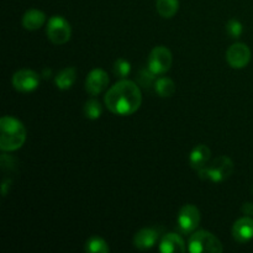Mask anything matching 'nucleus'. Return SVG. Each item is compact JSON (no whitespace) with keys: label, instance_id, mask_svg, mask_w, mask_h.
Returning a JSON list of instances; mask_svg holds the SVG:
<instances>
[{"label":"nucleus","instance_id":"1","mask_svg":"<svg viewBox=\"0 0 253 253\" xmlns=\"http://www.w3.org/2000/svg\"><path fill=\"white\" fill-rule=\"evenodd\" d=\"M104 103L115 115H132L142 104L140 85L128 79H121L106 91Z\"/></svg>","mask_w":253,"mask_h":253},{"label":"nucleus","instance_id":"2","mask_svg":"<svg viewBox=\"0 0 253 253\" xmlns=\"http://www.w3.org/2000/svg\"><path fill=\"white\" fill-rule=\"evenodd\" d=\"M26 127L14 116L0 119V148L4 152H14L24 146L26 141Z\"/></svg>","mask_w":253,"mask_h":253},{"label":"nucleus","instance_id":"3","mask_svg":"<svg viewBox=\"0 0 253 253\" xmlns=\"http://www.w3.org/2000/svg\"><path fill=\"white\" fill-rule=\"evenodd\" d=\"M234 162L227 156H220L208 163L203 169L198 170V175L203 180L211 183L225 182L234 173Z\"/></svg>","mask_w":253,"mask_h":253},{"label":"nucleus","instance_id":"4","mask_svg":"<svg viewBox=\"0 0 253 253\" xmlns=\"http://www.w3.org/2000/svg\"><path fill=\"white\" fill-rule=\"evenodd\" d=\"M188 251L190 253H221L224 251V247L214 234L205 230H199L190 234Z\"/></svg>","mask_w":253,"mask_h":253},{"label":"nucleus","instance_id":"5","mask_svg":"<svg viewBox=\"0 0 253 253\" xmlns=\"http://www.w3.org/2000/svg\"><path fill=\"white\" fill-rule=\"evenodd\" d=\"M46 34L49 41L53 44H61L67 43L71 40L72 36V27L71 24L64 19L63 16L59 15H54L47 22Z\"/></svg>","mask_w":253,"mask_h":253},{"label":"nucleus","instance_id":"6","mask_svg":"<svg viewBox=\"0 0 253 253\" xmlns=\"http://www.w3.org/2000/svg\"><path fill=\"white\" fill-rule=\"evenodd\" d=\"M173 63L172 52L165 46H156L148 54L147 67L156 76L167 73Z\"/></svg>","mask_w":253,"mask_h":253},{"label":"nucleus","instance_id":"7","mask_svg":"<svg viewBox=\"0 0 253 253\" xmlns=\"http://www.w3.org/2000/svg\"><path fill=\"white\" fill-rule=\"evenodd\" d=\"M200 224V211L195 205L187 204L180 208L177 215V226L180 234L190 235Z\"/></svg>","mask_w":253,"mask_h":253},{"label":"nucleus","instance_id":"8","mask_svg":"<svg viewBox=\"0 0 253 253\" xmlns=\"http://www.w3.org/2000/svg\"><path fill=\"white\" fill-rule=\"evenodd\" d=\"M39 73L32 69H20L12 76V86L20 93H31L40 85Z\"/></svg>","mask_w":253,"mask_h":253},{"label":"nucleus","instance_id":"9","mask_svg":"<svg viewBox=\"0 0 253 253\" xmlns=\"http://www.w3.org/2000/svg\"><path fill=\"white\" fill-rule=\"evenodd\" d=\"M226 61L232 68H245L251 61V49L247 44L241 42L231 44L226 51Z\"/></svg>","mask_w":253,"mask_h":253},{"label":"nucleus","instance_id":"10","mask_svg":"<svg viewBox=\"0 0 253 253\" xmlns=\"http://www.w3.org/2000/svg\"><path fill=\"white\" fill-rule=\"evenodd\" d=\"M109 79L108 73L101 68H95L85 78V90L86 93L90 94L91 96H96L99 94L103 93L109 85Z\"/></svg>","mask_w":253,"mask_h":253},{"label":"nucleus","instance_id":"11","mask_svg":"<svg viewBox=\"0 0 253 253\" xmlns=\"http://www.w3.org/2000/svg\"><path fill=\"white\" fill-rule=\"evenodd\" d=\"M160 236V229H157V227H145V229L136 232L135 237H133V245L137 250L146 251V250H150L155 246Z\"/></svg>","mask_w":253,"mask_h":253},{"label":"nucleus","instance_id":"12","mask_svg":"<svg viewBox=\"0 0 253 253\" xmlns=\"http://www.w3.org/2000/svg\"><path fill=\"white\" fill-rule=\"evenodd\" d=\"M232 237L239 244H247L253 239V219L250 216L241 217L232 226Z\"/></svg>","mask_w":253,"mask_h":253},{"label":"nucleus","instance_id":"13","mask_svg":"<svg viewBox=\"0 0 253 253\" xmlns=\"http://www.w3.org/2000/svg\"><path fill=\"white\" fill-rule=\"evenodd\" d=\"M158 250L162 253H184L188 249L179 235L174 232H168L163 235L161 239Z\"/></svg>","mask_w":253,"mask_h":253},{"label":"nucleus","instance_id":"14","mask_svg":"<svg viewBox=\"0 0 253 253\" xmlns=\"http://www.w3.org/2000/svg\"><path fill=\"white\" fill-rule=\"evenodd\" d=\"M210 156H211V151H210V148L208 146H195L189 155L190 167L195 170L203 169L210 162Z\"/></svg>","mask_w":253,"mask_h":253},{"label":"nucleus","instance_id":"15","mask_svg":"<svg viewBox=\"0 0 253 253\" xmlns=\"http://www.w3.org/2000/svg\"><path fill=\"white\" fill-rule=\"evenodd\" d=\"M46 22V15L39 9H30L22 16V26L27 31H36Z\"/></svg>","mask_w":253,"mask_h":253},{"label":"nucleus","instance_id":"16","mask_svg":"<svg viewBox=\"0 0 253 253\" xmlns=\"http://www.w3.org/2000/svg\"><path fill=\"white\" fill-rule=\"evenodd\" d=\"M77 81V69L74 67H67V68L62 69L58 72L56 77H54V84L61 90H67L71 89Z\"/></svg>","mask_w":253,"mask_h":253},{"label":"nucleus","instance_id":"17","mask_svg":"<svg viewBox=\"0 0 253 253\" xmlns=\"http://www.w3.org/2000/svg\"><path fill=\"white\" fill-rule=\"evenodd\" d=\"M157 11L163 19H172L179 10V0H157Z\"/></svg>","mask_w":253,"mask_h":253},{"label":"nucleus","instance_id":"18","mask_svg":"<svg viewBox=\"0 0 253 253\" xmlns=\"http://www.w3.org/2000/svg\"><path fill=\"white\" fill-rule=\"evenodd\" d=\"M155 91L161 96V98H169L175 93V84L174 82L167 77L158 78L155 83Z\"/></svg>","mask_w":253,"mask_h":253},{"label":"nucleus","instance_id":"19","mask_svg":"<svg viewBox=\"0 0 253 253\" xmlns=\"http://www.w3.org/2000/svg\"><path fill=\"white\" fill-rule=\"evenodd\" d=\"M85 251L88 253H108L110 251V247L104 239L99 236H93L86 240Z\"/></svg>","mask_w":253,"mask_h":253},{"label":"nucleus","instance_id":"20","mask_svg":"<svg viewBox=\"0 0 253 253\" xmlns=\"http://www.w3.org/2000/svg\"><path fill=\"white\" fill-rule=\"evenodd\" d=\"M83 113L84 116L89 120H96L103 114V106H101L100 101L95 100V99H89L84 104Z\"/></svg>","mask_w":253,"mask_h":253},{"label":"nucleus","instance_id":"21","mask_svg":"<svg viewBox=\"0 0 253 253\" xmlns=\"http://www.w3.org/2000/svg\"><path fill=\"white\" fill-rule=\"evenodd\" d=\"M156 74L153 72L150 71V68H143L138 72L137 74V83L140 86H143V88L148 89L151 86H155L156 83Z\"/></svg>","mask_w":253,"mask_h":253},{"label":"nucleus","instance_id":"22","mask_svg":"<svg viewBox=\"0 0 253 253\" xmlns=\"http://www.w3.org/2000/svg\"><path fill=\"white\" fill-rule=\"evenodd\" d=\"M113 72L116 77L121 79H126L131 73V63L124 58H119L114 62Z\"/></svg>","mask_w":253,"mask_h":253},{"label":"nucleus","instance_id":"23","mask_svg":"<svg viewBox=\"0 0 253 253\" xmlns=\"http://www.w3.org/2000/svg\"><path fill=\"white\" fill-rule=\"evenodd\" d=\"M226 31L230 35V37H232V39H239L242 35V31H244V26H242V24L239 20L231 19L227 21Z\"/></svg>","mask_w":253,"mask_h":253},{"label":"nucleus","instance_id":"24","mask_svg":"<svg viewBox=\"0 0 253 253\" xmlns=\"http://www.w3.org/2000/svg\"><path fill=\"white\" fill-rule=\"evenodd\" d=\"M242 210H244V212H246L247 215L252 214V212H253V204H252V203H246V204L244 205V208H242Z\"/></svg>","mask_w":253,"mask_h":253}]
</instances>
